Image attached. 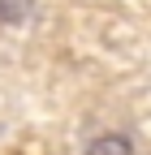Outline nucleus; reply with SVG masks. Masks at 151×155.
Instances as JSON below:
<instances>
[{
    "label": "nucleus",
    "instance_id": "nucleus-1",
    "mask_svg": "<svg viewBox=\"0 0 151 155\" xmlns=\"http://www.w3.org/2000/svg\"><path fill=\"white\" fill-rule=\"evenodd\" d=\"M86 155H134V151H129V138H121V134H99Z\"/></svg>",
    "mask_w": 151,
    "mask_h": 155
}]
</instances>
